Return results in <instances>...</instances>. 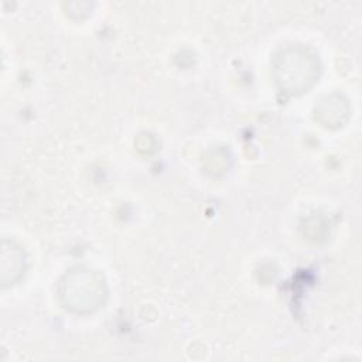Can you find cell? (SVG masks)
<instances>
[{"label":"cell","mask_w":362,"mask_h":362,"mask_svg":"<svg viewBox=\"0 0 362 362\" xmlns=\"http://www.w3.org/2000/svg\"><path fill=\"white\" fill-rule=\"evenodd\" d=\"M318 57L303 45L281 48L272 61V75L277 89L286 96L307 92L320 75Z\"/></svg>","instance_id":"1"},{"label":"cell","mask_w":362,"mask_h":362,"mask_svg":"<svg viewBox=\"0 0 362 362\" xmlns=\"http://www.w3.org/2000/svg\"><path fill=\"white\" fill-rule=\"evenodd\" d=\"M58 297L62 305L76 314H89L103 305L107 286L98 270L76 266L69 269L59 280Z\"/></svg>","instance_id":"2"},{"label":"cell","mask_w":362,"mask_h":362,"mask_svg":"<svg viewBox=\"0 0 362 362\" xmlns=\"http://www.w3.org/2000/svg\"><path fill=\"white\" fill-rule=\"evenodd\" d=\"M349 117L348 100L341 95H327L315 106V119L325 127H339Z\"/></svg>","instance_id":"3"},{"label":"cell","mask_w":362,"mask_h":362,"mask_svg":"<svg viewBox=\"0 0 362 362\" xmlns=\"http://www.w3.org/2000/svg\"><path fill=\"white\" fill-rule=\"evenodd\" d=\"M24 250L14 240L4 239L1 249V281L3 286L14 284L24 273Z\"/></svg>","instance_id":"4"}]
</instances>
